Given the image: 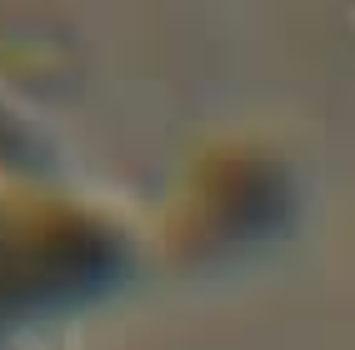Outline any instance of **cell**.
Masks as SVG:
<instances>
[{"instance_id":"cell-1","label":"cell","mask_w":355,"mask_h":350,"mask_svg":"<svg viewBox=\"0 0 355 350\" xmlns=\"http://www.w3.org/2000/svg\"><path fill=\"white\" fill-rule=\"evenodd\" d=\"M115 240L76 210H0V331L110 280Z\"/></svg>"},{"instance_id":"cell-2","label":"cell","mask_w":355,"mask_h":350,"mask_svg":"<svg viewBox=\"0 0 355 350\" xmlns=\"http://www.w3.org/2000/svg\"><path fill=\"white\" fill-rule=\"evenodd\" d=\"M286 180H280L275 166L255 155H220L191 195V236L196 245H235L250 240L260 230H270V220L286 216Z\"/></svg>"}]
</instances>
